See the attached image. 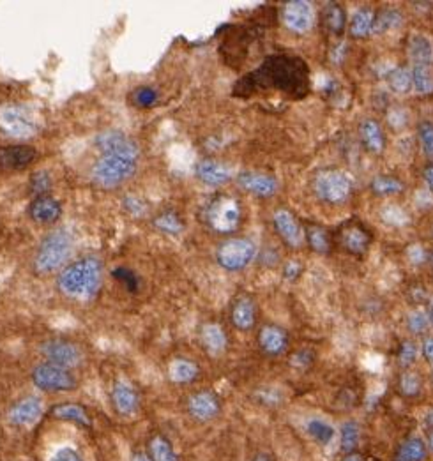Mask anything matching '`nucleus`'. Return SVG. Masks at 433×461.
I'll use <instances>...</instances> for the list:
<instances>
[{
    "instance_id": "1",
    "label": "nucleus",
    "mask_w": 433,
    "mask_h": 461,
    "mask_svg": "<svg viewBox=\"0 0 433 461\" xmlns=\"http://www.w3.org/2000/svg\"><path fill=\"white\" fill-rule=\"evenodd\" d=\"M97 154L92 166V180L101 188H117L135 173L138 147L121 131H104L97 136Z\"/></svg>"
},
{
    "instance_id": "2",
    "label": "nucleus",
    "mask_w": 433,
    "mask_h": 461,
    "mask_svg": "<svg viewBox=\"0 0 433 461\" xmlns=\"http://www.w3.org/2000/svg\"><path fill=\"white\" fill-rule=\"evenodd\" d=\"M308 83V68L299 59L288 55H274L267 59L251 75L237 82V96H248L262 89H278L283 92L301 96Z\"/></svg>"
},
{
    "instance_id": "3",
    "label": "nucleus",
    "mask_w": 433,
    "mask_h": 461,
    "mask_svg": "<svg viewBox=\"0 0 433 461\" xmlns=\"http://www.w3.org/2000/svg\"><path fill=\"white\" fill-rule=\"evenodd\" d=\"M103 279V264L96 257L80 258L68 265L57 279V286L71 299H90L97 293Z\"/></svg>"
},
{
    "instance_id": "4",
    "label": "nucleus",
    "mask_w": 433,
    "mask_h": 461,
    "mask_svg": "<svg viewBox=\"0 0 433 461\" xmlns=\"http://www.w3.org/2000/svg\"><path fill=\"white\" fill-rule=\"evenodd\" d=\"M73 250V237L66 230H55L48 233L34 258V269L39 274H50L57 271L69 258Z\"/></svg>"
},
{
    "instance_id": "5",
    "label": "nucleus",
    "mask_w": 433,
    "mask_h": 461,
    "mask_svg": "<svg viewBox=\"0 0 433 461\" xmlns=\"http://www.w3.org/2000/svg\"><path fill=\"white\" fill-rule=\"evenodd\" d=\"M243 219V205L230 195H219L205 209V223L218 233H232Z\"/></svg>"
},
{
    "instance_id": "6",
    "label": "nucleus",
    "mask_w": 433,
    "mask_h": 461,
    "mask_svg": "<svg viewBox=\"0 0 433 461\" xmlns=\"http://www.w3.org/2000/svg\"><path fill=\"white\" fill-rule=\"evenodd\" d=\"M32 382L37 389L44 393H68L78 386V380L73 375L71 369L51 364V362H41L34 368Z\"/></svg>"
},
{
    "instance_id": "7",
    "label": "nucleus",
    "mask_w": 433,
    "mask_h": 461,
    "mask_svg": "<svg viewBox=\"0 0 433 461\" xmlns=\"http://www.w3.org/2000/svg\"><path fill=\"white\" fill-rule=\"evenodd\" d=\"M313 190L322 202L340 205L350 197L352 180L338 170H322L313 179Z\"/></svg>"
},
{
    "instance_id": "8",
    "label": "nucleus",
    "mask_w": 433,
    "mask_h": 461,
    "mask_svg": "<svg viewBox=\"0 0 433 461\" xmlns=\"http://www.w3.org/2000/svg\"><path fill=\"white\" fill-rule=\"evenodd\" d=\"M0 131L13 138H30L37 131V124L29 108L22 104H2L0 106Z\"/></svg>"
},
{
    "instance_id": "9",
    "label": "nucleus",
    "mask_w": 433,
    "mask_h": 461,
    "mask_svg": "<svg viewBox=\"0 0 433 461\" xmlns=\"http://www.w3.org/2000/svg\"><path fill=\"white\" fill-rule=\"evenodd\" d=\"M257 247L248 239H228L216 251V260L225 271L237 272L246 269L253 262Z\"/></svg>"
},
{
    "instance_id": "10",
    "label": "nucleus",
    "mask_w": 433,
    "mask_h": 461,
    "mask_svg": "<svg viewBox=\"0 0 433 461\" xmlns=\"http://www.w3.org/2000/svg\"><path fill=\"white\" fill-rule=\"evenodd\" d=\"M41 355L47 359V362L62 366V368H78L82 364V350L76 345L69 343L66 340H48L41 345Z\"/></svg>"
},
{
    "instance_id": "11",
    "label": "nucleus",
    "mask_w": 433,
    "mask_h": 461,
    "mask_svg": "<svg viewBox=\"0 0 433 461\" xmlns=\"http://www.w3.org/2000/svg\"><path fill=\"white\" fill-rule=\"evenodd\" d=\"M186 410L190 417L197 422H211L221 412V401H219L218 394L212 393V391H198V393H193L188 398Z\"/></svg>"
},
{
    "instance_id": "12",
    "label": "nucleus",
    "mask_w": 433,
    "mask_h": 461,
    "mask_svg": "<svg viewBox=\"0 0 433 461\" xmlns=\"http://www.w3.org/2000/svg\"><path fill=\"white\" fill-rule=\"evenodd\" d=\"M281 18L286 29L295 34H305L308 32L313 25V8L312 4L303 2V0L288 2V4H285V8H283Z\"/></svg>"
},
{
    "instance_id": "13",
    "label": "nucleus",
    "mask_w": 433,
    "mask_h": 461,
    "mask_svg": "<svg viewBox=\"0 0 433 461\" xmlns=\"http://www.w3.org/2000/svg\"><path fill=\"white\" fill-rule=\"evenodd\" d=\"M272 225H274L276 233L281 237L283 242L291 247H299L305 242V233H303L301 225L294 214L285 209H278L272 216Z\"/></svg>"
},
{
    "instance_id": "14",
    "label": "nucleus",
    "mask_w": 433,
    "mask_h": 461,
    "mask_svg": "<svg viewBox=\"0 0 433 461\" xmlns=\"http://www.w3.org/2000/svg\"><path fill=\"white\" fill-rule=\"evenodd\" d=\"M43 414V401L37 396H25L16 401L9 410L8 419L13 426H30L37 421Z\"/></svg>"
},
{
    "instance_id": "15",
    "label": "nucleus",
    "mask_w": 433,
    "mask_h": 461,
    "mask_svg": "<svg viewBox=\"0 0 433 461\" xmlns=\"http://www.w3.org/2000/svg\"><path fill=\"white\" fill-rule=\"evenodd\" d=\"M237 183L248 193L255 195L260 198H269L278 191V180L267 173L258 172H243L237 177Z\"/></svg>"
},
{
    "instance_id": "16",
    "label": "nucleus",
    "mask_w": 433,
    "mask_h": 461,
    "mask_svg": "<svg viewBox=\"0 0 433 461\" xmlns=\"http://www.w3.org/2000/svg\"><path fill=\"white\" fill-rule=\"evenodd\" d=\"M36 149L30 145H8L0 149V168L22 170L36 161Z\"/></svg>"
},
{
    "instance_id": "17",
    "label": "nucleus",
    "mask_w": 433,
    "mask_h": 461,
    "mask_svg": "<svg viewBox=\"0 0 433 461\" xmlns=\"http://www.w3.org/2000/svg\"><path fill=\"white\" fill-rule=\"evenodd\" d=\"M111 403L121 415H133L140 408V396L131 383L118 380L111 389Z\"/></svg>"
},
{
    "instance_id": "18",
    "label": "nucleus",
    "mask_w": 433,
    "mask_h": 461,
    "mask_svg": "<svg viewBox=\"0 0 433 461\" xmlns=\"http://www.w3.org/2000/svg\"><path fill=\"white\" fill-rule=\"evenodd\" d=\"M258 345L267 355H281L288 348V334L278 326H265L258 333Z\"/></svg>"
},
{
    "instance_id": "19",
    "label": "nucleus",
    "mask_w": 433,
    "mask_h": 461,
    "mask_svg": "<svg viewBox=\"0 0 433 461\" xmlns=\"http://www.w3.org/2000/svg\"><path fill=\"white\" fill-rule=\"evenodd\" d=\"M195 172L198 179L207 186H221L232 179V170L225 163L214 161V159H202Z\"/></svg>"
},
{
    "instance_id": "20",
    "label": "nucleus",
    "mask_w": 433,
    "mask_h": 461,
    "mask_svg": "<svg viewBox=\"0 0 433 461\" xmlns=\"http://www.w3.org/2000/svg\"><path fill=\"white\" fill-rule=\"evenodd\" d=\"M62 207L55 198L51 197H37L30 202L29 205V216L39 225H50L55 223L61 216Z\"/></svg>"
},
{
    "instance_id": "21",
    "label": "nucleus",
    "mask_w": 433,
    "mask_h": 461,
    "mask_svg": "<svg viewBox=\"0 0 433 461\" xmlns=\"http://www.w3.org/2000/svg\"><path fill=\"white\" fill-rule=\"evenodd\" d=\"M200 343L211 355H221L228 347V338L219 324H204L200 329Z\"/></svg>"
},
{
    "instance_id": "22",
    "label": "nucleus",
    "mask_w": 433,
    "mask_h": 461,
    "mask_svg": "<svg viewBox=\"0 0 433 461\" xmlns=\"http://www.w3.org/2000/svg\"><path fill=\"white\" fill-rule=\"evenodd\" d=\"M255 320H257V307H255L253 300L243 297L237 300L232 307V324L236 329L239 331H250L253 329Z\"/></svg>"
},
{
    "instance_id": "23",
    "label": "nucleus",
    "mask_w": 433,
    "mask_h": 461,
    "mask_svg": "<svg viewBox=\"0 0 433 461\" xmlns=\"http://www.w3.org/2000/svg\"><path fill=\"white\" fill-rule=\"evenodd\" d=\"M198 375H200V368L191 359L179 357L170 362L169 376L173 383H181V386L193 383L198 379Z\"/></svg>"
},
{
    "instance_id": "24",
    "label": "nucleus",
    "mask_w": 433,
    "mask_h": 461,
    "mask_svg": "<svg viewBox=\"0 0 433 461\" xmlns=\"http://www.w3.org/2000/svg\"><path fill=\"white\" fill-rule=\"evenodd\" d=\"M50 415L54 419H59V421H68L75 422V424L82 426V428H89L90 426V417L85 412V408L80 407L76 403H61L55 405L51 408Z\"/></svg>"
},
{
    "instance_id": "25",
    "label": "nucleus",
    "mask_w": 433,
    "mask_h": 461,
    "mask_svg": "<svg viewBox=\"0 0 433 461\" xmlns=\"http://www.w3.org/2000/svg\"><path fill=\"white\" fill-rule=\"evenodd\" d=\"M408 55L412 59V64L432 66L433 62V44L422 34H414L408 43Z\"/></svg>"
},
{
    "instance_id": "26",
    "label": "nucleus",
    "mask_w": 433,
    "mask_h": 461,
    "mask_svg": "<svg viewBox=\"0 0 433 461\" xmlns=\"http://www.w3.org/2000/svg\"><path fill=\"white\" fill-rule=\"evenodd\" d=\"M428 456V445L425 440L412 436L407 438L394 453V461H425Z\"/></svg>"
},
{
    "instance_id": "27",
    "label": "nucleus",
    "mask_w": 433,
    "mask_h": 461,
    "mask_svg": "<svg viewBox=\"0 0 433 461\" xmlns=\"http://www.w3.org/2000/svg\"><path fill=\"white\" fill-rule=\"evenodd\" d=\"M359 131H361V140L366 145V149L372 150V152H380V150L384 149L386 138H384L382 128L379 125V122L368 118V121L362 122Z\"/></svg>"
},
{
    "instance_id": "28",
    "label": "nucleus",
    "mask_w": 433,
    "mask_h": 461,
    "mask_svg": "<svg viewBox=\"0 0 433 461\" xmlns=\"http://www.w3.org/2000/svg\"><path fill=\"white\" fill-rule=\"evenodd\" d=\"M149 447V457L152 461H179V456H177L176 449L170 443L169 438H165L163 435H154L147 443Z\"/></svg>"
},
{
    "instance_id": "29",
    "label": "nucleus",
    "mask_w": 433,
    "mask_h": 461,
    "mask_svg": "<svg viewBox=\"0 0 433 461\" xmlns=\"http://www.w3.org/2000/svg\"><path fill=\"white\" fill-rule=\"evenodd\" d=\"M373 23H375V16H373L372 9H358L350 20V34L358 39H362V37L373 32Z\"/></svg>"
},
{
    "instance_id": "30",
    "label": "nucleus",
    "mask_w": 433,
    "mask_h": 461,
    "mask_svg": "<svg viewBox=\"0 0 433 461\" xmlns=\"http://www.w3.org/2000/svg\"><path fill=\"white\" fill-rule=\"evenodd\" d=\"M410 75H412V87L415 89V92H419V94L433 92V69H432V66L412 64Z\"/></svg>"
},
{
    "instance_id": "31",
    "label": "nucleus",
    "mask_w": 433,
    "mask_h": 461,
    "mask_svg": "<svg viewBox=\"0 0 433 461\" xmlns=\"http://www.w3.org/2000/svg\"><path fill=\"white\" fill-rule=\"evenodd\" d=\"M359 438H361V428L355 421H347L341 426L340 433V447L345 454H352L359 445Z\"/></svg>"
},
{
    "instance_id": "32",
    "label": "nucleus",
    "mask_w": 433,
    "mask_h": 461,
    "mask_svg": "<svg viewBox=\"0 0 433 461\" xmlns=\"http://www.w3.org/2000/svg\"><path fill=\"white\" fill-rule=\"evenodd\" d=\"M306 431H308V435L312 436L317 443H320V445H327L334 436L333 426H331L329 422L322 421V419H310V421L306 422Z\"/></svg>"
},
{
    "instance_id": "33",
    "label": "nucleus",
    "mask_w": 433,
    "mask_h": 461,
    "mask_svg": "<svg viewBox=\"0 0 433 461\" xmlns=\"http://www.w3.org/2000/svg\"><path fill=\"white\" fill-rule=\"evenodd\" d=\"M343 244L348 251H352V253H355V254H361V253H365L366 247H368L370 237L366 235L365 230L352 226V228L345 230Z\"/></svg>"
},
{
    "instance_id": "34",
    "label": "nucleus",
    "mask_w": 433,
    "mask_h": 461,
    "mask_svg": "<svg viewBox=\"0 0 433 461\" xmlns=\"http://www.w3.org/2000/svg\"><path fill=\"white\" fill-rule=\"evenodd\" d=\"M324 22H326V27L329 29V32L333 34H341L345 29V23H347V16H345L343 8L340 4H329L326 9H324Z\"/></svg>"
},
{
    "instance_id": "35",
    "label": "nucleus",
    "mask_w": 433,
    "mask_h": 461,
    "mask_svg": "<svg viewBox=\"0 0 433 461\" xmlns=\"http://www.w3.org/2000/svg\"><path fill=\"white\" fill-rule=\"evenodd\" d=\"M154 226L161 232L169 233V235H177L184 230L183 219L179 218V214L173 211H165L154 219Z\"/></svg>"
},
{
    "instance_id": "36",
    "label": "nucleus",
    "mask_w": 433,
    "mask_h": 461,
    "mask_svg": "<svg viewBox=\"0 0 433 461\" xmlns=\"http://www.w3.org/2000/svg\"><path fill=\"white\" fill-rule=\"evenodd\" d=\"M401 23V15L396 9H386V11L380 13L375 18V23H373V32L375 34H384L387 30L396 29Z\"/></svg>"
},
{
    "instance_id": "37",
    "label": "nucleus",
    "mask_w": 433,
    "mask_h": 461,
    "mask_svg": "<svg viewBox=\"0 0 433 461\" xmlns=\"http://www.w3.org/2000/svg\"><path fill=\"white\" fill-rule=\"evenodd\" d=\"M389 85L394 92L407 94L408 90L414 89V87H412L410 71L405 68H394L393 71L389 73Z\"/></svg>"
},
{
    "instance_id": "38",
    "label": "nucleus",
    "mask_w": 433,
    "mask_h": 461,
    "mask_svg": "<svg viewBox=\"0 0 433 461\" xmlns=\"http://www.w3.org/2000/svg\"><path fill=\"white\" fill-rule=\"evenodd\" d=\"M372 190L377 195L382 197H391V195H398L403 191V184L401 180L394 179V177H377L372 183Z\"/></svg>"
},
{
    "instance_id": "39",
    "label": "nucleus",
    "mask_w": 433,
    "mask_h": 461,
    "mask_svg": "<svg viewBox=\"0 0 433 461\" xmlns=\"http://www.w3.org/2000/svg\"><path fill=\"white\" fill-rule=\"evenodd\" d=\"M398 387H400V393L403 394V396L415 398L419 393H421V379H419L417 373L405 371L401 373Z\"/></svg>"
},
{
    "instance_id": "40",
    "label": "nucleus",
    "mask_w": 433,
    "mask_h": 461,
    "mask_svg": "<svg viewBox=\"0 0 433 461\" xmlns=\"http://www.w3.org/2000/svg\"><path fill=\"white\" fill-rule=\"evenodd\" d=\"M111 276H114L117 281H121L122 285L126 286V290H128V292H131V293L138 292L140 281H138V278H136V274L131 271V269L117 267V269H114V271H111Z\"/></svg>"
},
{
    "instance_id": "41",
    "label": "nucleus",
    "mask_w": 433,
    "mask_h": 461,
    "mask_svg": "<svg viewBox=\"0 0 433 461\" xmlns=\"http://www.w3.org/2000/svg\"><path fill=\"white\" fill-rule=\"evenodd\" d=\"M308 242L317 253H327L329 251V237L319 226H312L308 230Z\"/></svg>"
},
{
    "instance_id": "42",
    "label": "nucleus",
    "mask_w": 433,
    "mask_h": 461,
    "mask_svg": "<svg viewBox=\"0 0 433 461\" xmlns=\"http://www.w3.org/2000/svg\"><path fill=\"white\" fill-rule=\"evenodd\" d=\"M131 101L140 108H149L158 101V92L152 87H140L133 92Z\"/></svg>"
},
{
    "instance_id": "43",
    "label": "nucleus",
    "mask_w": 433,
    "mask_h": 461,
    "mask_svg": "<svg viewBox=\"0 0 433 461\" xmlns=\"http://www.w3.org/2000/svg\"><path fill=\"white\" fill-rule=\"evenodd\" d=\"M51 188V179L47 172H37L34 173L30 179V191L37 197H47L48 191Z\"/></svg>"
},
{
    "instance_id": "44",
    "label": "nucleus",
    "mask_w": 433,
    "mask_h": 461,
    "mask_svg": "<svg viewBox=\"0 0 433 461\" xmlns=\"http://www.w3.org/2000/svg\"><path fill=\"white\" fill-rule=\"evenodd\" d=\"M419 140L426 156L433 158V122L422 121L419 124Z\"/></svg>"
},
{
    "instance_id": "45",
    "label": "nucleus",
    "mask_w": 433,
    "mask_h": 461,
    "mask_svg": "<svg viewBox=\"0 0 433 461\" xmlns=\"http://www.w3.org/2000/svg\"><path fill=\"white\" fill-rule=\"evenodd\" d=\"M407 326H408V331H410L412 334H422L426 329H428L429 319L422 312H414L408 315Z\"/></svg>"
},
{
    "instance_id": "46",
    "label": "nucleus",
    "mask_w": 433,
    "mask_h": 461,
    "mask_svg": "<svg viewBox=\"0 0 433 461\" xmlns=\"http://www.w3.org/2000/svg\"><path fill=\"white\" fill-rule=\"evenodd\" d=\"M415 357H417V348H415V345L412 343V341H403V343L400 345V350H398V361H400L401 366H410L412 362L415 361Z\"/></svg>"
},
{
    "instance_id": "47",
    "label": "nucleus",
    "mask_w": 433,
    "mask_h": 461,
    "mask_svg": "<svg viewBox=\"0 0 433 461\" xmlns=\"http://www.w3.org/2000/svg\"><path fill=\"white\" fill-rule=\"evenodd\" d=\"M124 207H126V211L133 216H142V214H145V211H147V205H145V202L138 197H133V195L131 197H126Z\"/></svg>"
},
{
    "instance_id": "48",
    "label": "nucleus",
    "mask_w": 433,
    "mask_h": 461,
    "mask_svg": "<svg viewBox=\"0 0 433 461\" xmlns=\"http://www.w3.org/2000/svg\"><path fill=\"white\" fill-rule=\"evenodd\" d=\"M51 461H83V460L75 449H71V447H62V449H59L57 453L54 454Z\"/></svg>"
},
{
    "instance_id": "49",
    "label": "nucleus",
    "mask_w": 433,
    "mask_h": 461,
    "mask_svg": "<svg viewBox=\"0 0 433 461\" xmlns=\"http://www.w3.org/2000/svg\"><path fill=\"white\" fill-rule=\"evenodd\" d=\"M422 354H425L426 361L433 366V338H426L422 343Z\"/></svg>"
},
{
    "instance_id": "50",
    "label": "nucleus",
    "mask_w": 433,
    "mask_h": 461,
    "mask_svg": "<svg viewBox=\"0 0 433 461\" xmlns=\"http://www.w3.org/2000/svg\"><path fill=\"white\" fill-rule=\"evenodd\" d=\"M299 272H301V267H299L295 262H292V264H286V267H285V278L286 279H292V281H294V279L298 278Z\"/></svg>"
},
{
    "instance_id": "51",
    "label": "nucleus",
    "mask_w": 433,
    "mask_h": 461,
    "mask_svg": "<svg viewBox=\"0 0 433 461\" xmlns=\"http://www.w3.org/2000/svg\"><path fill=\"white\" fill-rule=\"evenodd\" d=\"M425 180L429 188L433 190V165H429L428 168L425 170Z\"/></svg>"
},
{
    "instance_id": "52",
    "label": "nucleus",
    "mask_w": 433,
    "mask_h": 461,
    "mask_svg": "<svg viewBox=\"0 0 433 461\" xmlns=\"http://www.w3.org/2000/svg\"><path fill=\"white\" fill-rule=\"evenodd\" d=\"M250 461H274V460H272V457H271V454H267V453H257L253 457H251Z\"/></svg>"
},
{
    "instance_id": "53",
    "label": "nucleus",
    "mask_w": 433,
    "mask_h": 461,
    "mask_svg": "<svg viewBox=\"0 0 433 461\" xmlns=\"http://www.w3.org/2000/svg\"><path fill=\"white\" fill-rule=\"evenodd\" d=\"M131 461H152V460L149 457V454H145V453H142V450H140V453L133 454Z\"/></svg>"
},
{
    "instance_id": "54",
    "label": "nucleus",
    "mask_w": 433,
    "mask_h": 461,
    "mask_svg": "<svg viewBox=\"0 0 433 461\" xmlns=\"http://www.w3.org/2000/svg\"><path fill=\"white\" fill-rule=\"evenodd\" d=\"M425 426H426V429H428V433H429V431H433V410L429 412L428 415H426V419H425Z\"/></svg>"
},
{
    "instance_id": "55",
    "label": "nucleus",
    "mask_w": 433,
    "mask_h": 461,
    "mask_svg": "<svg viewBox=\"0 0 433 461\" xmlns=\"http://www.w3.org/2000/svg\"><path fill=\"white\" fill-rule=\"evenodd\" d=\"M343 461H365V457H362L361 454L352 453V454H347V456H345V460H343Z\"/></svg>"
},
{
    "instance_id": "56",
    "label": "nucleus",
    "mask_w": 433,
    "mask_h": 461,
    "mask_svg": "<svg viewBox=\"0 0 433 461\" xmlns=\"http://www.w3.org/2000/svg\"><path fill=\"white\" fill-rule=\"evenodd\" d=\"M428 449L433 450V431L428 433Z\"/></svg>"
},
{
    "instance_id": "57",
    "label": "nucleus",
    "mask_w": 433,
    "mask_h": 461,
    "mask_svg": "<svg viewBox=\"0 0 433 461\" xmlns=\"http://www.w3.org/2000/svg\"><path fill=\"white\" fill-rule=\"evenodd\" d=\"M429 322H432L433 326V306H432V312H429Z\"/></svg>"
},
{
    "instance_id": "58",
    "label": "nucleus",
    "mask_w": 433,
    "mask_h": 461,
    "mask_svg": "<svg viewBox=\"0 0 433 461\" xmlns=\"http://www.w3.org/2000/svg\"><path fill=\"white\" fill-rule=\"evenodd\" d=\"M365 461H380V460H375V457H368V460H365Z\"/></svg>"
},
{
    "instance_id": "59",
    "label": "nucleus",
    "mask_w": 433,
    "mask_h": 461,
    "mask_svg": "<svg viewBox=\"0 0 433 461\" xmlns=\"http://www.w3.org/2000/svg\"><path fill=\"white\" fill-rule=\"evenodd\" d=\"M432 262H433V257H432Z\"/></svg>"
}]
</instances>
